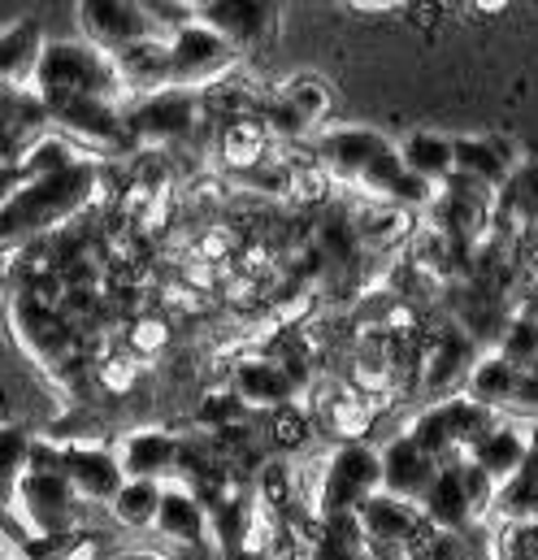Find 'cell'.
Here are the masks:
<instances>
[{"label": "cell", "mask_w": 538, "mask_h": 560, "mask_svg": "<svg viewBox=\"0 0 538 560\" xmlns=\"http://www.w3.org/2000/svg\"><path fill=\"white\" fill-rule=\"evenodd\" d=\"M74 13L83 26V44H92L109 57L127 52L143 39H161L139 0H83V4H74Z\"/></svg>", "instance_id": "obj_10"}, {"label": "cell", "mask_w": 538, "mask_h": 560, "mask_svg": "<svg viewBox=\"0 0 538 560\" xmlns=\"http://www.w3.org/2000/svg\"><path fill=\"white\" fill-rule=\"evenodd\" d=\"M352 226H356V240H361V253H391L396 244L412 240V213H404L396 205H365V209H352Z\"/></svg>", "instance_id": "obj_23"}, {"label": "cell", "mask_w": 538, "mask_h": 560, "mask_svg": "<svg viewBox=\"0 0 538 560\" xmlns=\"http://www.w3.org/2000/svg\"><path fill=\"white\" fill-rule=\"evenodd\" d=\"M308 418H313V430L321 425L330 439L356 443V439H365L370 425L378 421V405H370V400H361L356 392H348L343 383H335V387L321 392V400H313Z\"/></svg>", "instance_id": "obj_17"}, {"label": "cell", "mask_w": 538, "mask_h": 560, "mask_svg": "<svg viewBox=\"0 0 538 560\" xmlns=\"http://www.w3.org/2000/svg\"><path fill=\"white\" fill-rule=\"evenodd\" d=\"M378 491H383L378 447L365 439L335 443V452L317 465V487L308 495V509H313V517H348Z\"/></svg>", "instance_id": "obj_6"}, {"label": "cell", "mask_w": 538, "mask_h": 560, "mask_svg": "<svg viewBox=\"0 0 538 560\" xmlns=\"http://www.w3.org/2000/svg\"><path fill=\"white\" fill-rule=\"evenodd\" d=\"M500 425V413L469 400L465 392L460 396H447V400H434L425 405L417 418L404 425L400 434H408L425 456H434L438 465H456L473 452V443L482 434H491Z\"/></svg>", "instance_id": "obj_4"}, {"label": "cell", "mask_w": 538, "mask_h": 560, "mask_svg": "<svg viewBox=\"0 0 538 560\" xmlns=\"http://www.w3.org/2000/svg\"><path fill=\"white\" fill-rule=\"evenodd\" d=\"M218 560H269L266 552H253V548H244V552H231V557H218Z\"/></svg>", "instance_id": "obj_40"}, {"label": "cell", "mask_w": 538, "mask_h": 560, "mask_svg": "<svg viewBox=\"0 0 538 560\" xmlns=\"http://www.w3.org/2000/svg\"><path fill=\"white\" fill-rule=\"evenodd\" d=\"M226 387L239 396V405L257 418V413H273V409H286V405H300L291 378L282 374V365L273 357L261 352H248V357H235L231 361V374H226Z\"/></svg>", "instance_id": "obj_14"}, {"label": "cell", "mask_w": 538, "mask_h": 560, "mask_svg": "<svg viewBox=\"0 0 538 560\" xmlns=\"http://www.w3.org/2000/svg\"><path fill=\"white\" fill-rule=\"evenodd\" d=\"M31 92L39 101H109V105L131 101L114 57L83 39H52V44L44 39V52L31 74Z\"/></svg>", "instance_id": "obj_3"}, {"label": "cell", "mask_w": 538, "mask_h": 560, "mask_svg": "<svg viewBox=\"0 0 538 560\" xmlns=\"http://www.w3.org/2000/svg\"><path fill=\"white\" fill-rule=\"evenodd\" d=\"M61 443V478L79 495V504H109L122 491V465L114 447L92 439H57Z\"/></svg>", "instance_id": "obj_11"}, {"label": "cell", "mask_w": 538, "mask_h": 560, "mask_svg": "<svg viewBox=\"0 0 538 560\" xmlns=\"http://www.w3.org/2000/svg\"><path fill=\"white\" fill-rule=\"evenodd\" d=\"M538 439H530L526 430H517V425H495L491 434H482L478 443H473V452L465 456V460H473L495 487H504L526 460H530V452H535Z\"/></svg>", "instance_id": "obj_21"}, {"label": "cell", "mask_w": 538, "mask_h": 560, "mask_svg": "<svg viewBox=\"0 0 538 560\" xmlns=\"http://www.w3.org/2000/svg\"><path fill=\"white\" fill-rule=\"evenodd\" d=\"M396 152H400L404 170L430 187H438L452 174V140L438 131H412L404 143H396Z\"/></svg>", "instance_id": "obj_26"}, {"label": "cell", "mask_w": 538, "mask_h": 560, "mask_svg": "<svg viewBox=\"0 0 538 560\" xmlns=\"http://www.w3.org/2000/svg\"><path fill=\"white\" fill-rule=\"evenodd\" d=\"M452 170L487 183L491 191H500L517 170V148L508 140H500V136H487V140L460 136V140H452Z\"/></svg>", "instance_id": "obj_19"}, {"label": "cell", "mask_w": 538, "mask_h": 560, "mask_svg": "<svg viewBox=\"0 0 538 560\" xmlns=\"http://www.w3.org/2000/svg\"><path fill=\"white\" fill-rule=\"evenodd\" d=\"M278 18L282 9L266 0H200L196 4V22L209 26L213 35H222L239 57L253 48H266L278 35Z\"/></svg>", "instance_id": "obj_9"}, {"label": "cell", "mask_w": 538, "mask_h": 560, "mask_svg": "<svg viewBox=\"0 0 538 560\" xmlns=\"http://www.w3.org/2000/svg\"><path fill=\"white\" fill-rule=\"evenodd\" d=\"M4 560H17V557H13V552H9V557H4Z\"/></svg>", "instance_id": "obj_42"}, {"label": "cell", "mask_w": 538, "mask_h": 560, "mask_svg": "<svg viewBox=\"0 0 538 560\" xmlns=\"http://www.w3.org/2000/svg\"><path fill=\"white\" fill-rule=\"evenodd\" d=\"M400 13H408V22L421 26L425 35H434L438 26H447V22L460 13V4H447V0H417V4H400Z\"/></svg>", "instance_id": "obj_36"}, {"label": "cell", "mask_w": 538, "mask_h": 560, "mask_svg": "<svg viewBox=\"0 0 538 560\" xmlns=\"http://www.w3.org/2000/svg\"><path fill=\"white\" fill-rule=\"evenodd\" d=\"M96 209H114V191H109V170L92 156L57 174L26 178L0 205V253H17L35 240H48Z\"/></svg>", "instance_id": "obj_1"}, {"label": "cell", "mask_w": 538, "mask_h": 560, "mask_svg": "<svg viewBox=\"0 0 538 560\" xmlns=\"http://www.w3.org/2000/svg\"><path fill=\"white\" fill-rule=\"evenodd\" d=\"M122 118H127V136H131L134 152H165V148L191 143L196 136H204L213 127L204 118L200 92H178V88L127 101Z\"/></svg>", "instance_id": "obj_5"}, {"label": "cell", "mask_w": 538, "mask_h": 560, "mask_svg": "<svg viewBox=\"0 0 538 560\" xmlns=\"http://www.w3.org/2000/svg\"><path fill=\"white\" fill-rule=\"evenodd\" d=\"M412 560H495V535L487 530V522H473L465 530L434 535Z\"/></svg>", "instance_id": "obj_29"}, {"label": "cell", "mask_w": 538, "mask_h": 560, "mask_svg": "<svg viewBox=\"0 0 538 560\" xmlns=\"http://www.w3.org/2000/svg\"><path fill=\"white\" fill-rule=\"evenodd\" d=\"M348 9H356V13H400L396 0H352Z\"/></svg>", "instance_id": "obj_39"}, {"label": "cell", "mask_w": 538, "mask_h": 560, "mask_svg": "<svg viewBox=\"0 0 538 560\" xmlns=\"http://www.w3.org/2000/svg\"><path fill=\"white\" fill-rule=\"evenodd\" d=\"M44 52V26L35 18H22L0 31V83L9 88H31L35 61Z\"/></svg>", "instance_id": "obj_22"}, {"label": "cell", "mask_w": 538, "mask_h": 560, "mask_svg": "<svg viewBox=\"0 0 538 560\" xmlns=\"http://www.w3.org/2000/svg\"><path fill=\"white\" fill-rule=\"evenodd\" d=\"M438 460L425 456L408 434H391L383 447H378V474H383V495L400 500V504H421L430 482L438 478Z\"/></svg>", "instance_id": "obj_13"}, {"label": "cell", "mask_w": 538, "mask_h": 560, "mask_svg": "<svg viewBox=\"0 0 538 560\" xmlns=\"http://www.w3.org/2000/svg\"><path fill=\"white\" fill-rule=\"evenodd\" d=\"M4 322H9V335L13 343L39 365L44 378H52L66 396L83 400L96 383H92V361L83 352V339L79 330L57 313V308H44L17 291L4 295Z\"/></svg>", "instance_id": "obj_2"}, {"label": "cell", "mask_w": 538, "mask_h": 560, "mask_svg": "<svg viewBox=\"0 0 538 560\" xmlns=\"http://www.w3.org/2000/svg\"><path fill=\"white\" fill-rule=\"evenodd\" d=\"M165 48H169V88L178 92H209L226 83V74L239 66V52L200 22L174 31Z\"/></svg>", "instance_id": "obj_7"}, {"label": "cell", "mask_w": 538, "mask_h": 560, "mask_svg": "<svg viewBox=\"0 0 538 560\" xmlns=\"http://www.w3.org/2000/svg\"><path fill=\"white\" fill-rule=\"evenodd\" d=\"M22 183H26V174H22V170H9V165H0V205H4V200H9V196L22 187Z\"/></svg>", "instance_id": "obj_38"}, {"label": "cell", "mask_w": 538, "mask_h": 560, "mask_svg": "<svg viewBox=\"0 0 538 560\" xmlns=\"http://www.w3.org/2000/svg\"><path fill=\"white\" fill-rule=\"evenodd\" d=\"M495 357H504L508 365H517V370H538V322L530 313H513V322L504 326V335H500V343H495Z\"/></svg>", "instance_id": "obj_35"}, {"label": "cell", "mask_w": 538, "mask_h": 560, "mask_svg": "<svg viewBox=\"0 0 538 560\" xmlns=\"http://www.w3.org/2000/svg\"><path fill=\"white\" fill-rule=\"evenodd\" d=\"M114 560H165V557H156V552H127V557H114Z\"/></svg>", "instance_id": "obj_41"}, {"label": "cell", "mask_w": 538, "mask_h": 560, "mask_svg": "<svg viewBox=\"0 0 538 560\" xmlns=\"http://www.w3.org/2000/svg\"><path fill=\"white\" fill-rule=\"evenodd\" d=\"M13 513L26 522V539L35 535H70L83 530V504L61 474H26L17 482Z\"/></svg>", "instance_id": "obj_8"}, {"label": "cell", "mask_w": 538, "mask_h": 560, "mask_svg": "<svg viewBox=\"0 0 538 560\" xmlns=\"http://www.w3.org/2000/svg\"><path fill=\"white\" fill-rule=\"evenodd\" d=\"M191 421L200 425V434H213V430H231V425L253 421V413H248V409L239 405V396L222 383V387H209V392L200 396V405H196Z\"/></svg>", "instance_id": "obj_34"}, {"label": "cell", "mask_w": 538, "mask_h": 560, "mask_svg": "<svg viewBox=\"0 0 538 560\" xmlns=\"http://www.w3.org/2000/svg\"><path fill=\"white\" fill-rule=\"evenodd\" d=\"M278 96L295 109V118H300L308 131L330 114V88H326L321 79H313V74H295V79H286V83L278 88Z\"/></svg>", "instance_id": "obj_33"}, {"label": "cell", "mask_w": 538, "mask_h": 560, "mask_svg": "<svg viewBox=\"0 0 538 560\" xmlns=\"http://www.w3.org/2000/svg\"><path fill=\"white\" fill-rule=\"evenodd\" d=\"M156 504H161V482H122V491L109 500V513L118 526L127 530H152L156 522Z\"/></svg>", "instance_id": "obj_31"}, {"label": "cell", "mask_w": 538, "mask_h": 560, "mask_svg": "<svg viewBox=\"0 0 538 560\" xmlns=\"http://www.w3.org/2000/svg\"><path fill=\"white\" fill-rule=\"evenodd\" d=\"M504 409H508V413H526V418H538V370L522 374V383H517V392H513V400H508Z\"/></svg>", "instance_id": "obj_37"}, {"label": "cell", "mask_w": 538, "mask_h": 560, "mask_svg": "<svg viewBox=\"0 0 538 560\" xmlns=\"http://www.w3.org/2000/svg\"><path fill=\"white\" fill-rule=\"evenodd\" d=\"M491 509H500L508 526L538 522V443H535V452H530V460H526L504 487H495V504H491Z\"/></svg>", "instance_id": "obj_28"}, {"label": "cell", "mask_w": 538, "mask_h": 560, "mask_svg": "<svg viewBox=\"0 0 538 560\" xmlns=\"http://www.w3.org/2000/svg\"><path fill=\"white\" fill-rule=\"evenodd\" d=\"M31 439H35V434H31L26 425H13V421H4V425H0V522L13 513L17 482L26 478Z\"/></svg>", "instance_id": "obj_27"}, {"label": "cell", "mask_w": 538, "mask_h": 560, "mask_svg": "<svg viewBox=\"0 0 538 560\" xmlns=\"http://www.w3.org/2000/svg\"><path fill=\"white\" fill-rule=\"evenodd\" d=\"M114 456L122 465V478L131 482H174L178 474V434L165 425H139L114 443Z\"/></svg>", "instance_id": "obj_12"}, {"label": "cell", "mask_w": 538, "mask_h": 560, "mask_svg": "<svg viewBox=\"0 0 538 560\" xmlns=\"http://www.w3.org/2000/svg\"><path fill=\"white\" fill-rule=\"evenodd\" d=\"M266 439L273 447V456H295L308 447L313 439V418L304 405H286V409H273L266 413Z\"/></svg>", "instance_id": "obj_32"}, {"label": "cell", "mask_w": 538, "mask_h": 560, "mask_svg": "<svg viewBox=\"0 0 538 560\" xmlns=\"http://www.w3.org/2000/svg\"><path fill=\"white\" fill-rule=\"evenodd\" d=\"M308 560H374L365 548V535L356 526V513L348 517H317L308 535Z\"/></svg>", "instance_id": "obj_24"}, {"label": "cell", "mask_w": 538, "mask_h": 560, "mask_svg": "<svg viewBox=\"0 0 538 560\" xmlns=\"http://www.w3.org/2000/svg\"><path fill=\"white\" fill-rule=\"evenodd\" d=\"M417 513L425 517V526H430L434 535H452V530H465V526L482 522V513L473 509L469 487H465V478H460V465H443V469H438V478L430 482V491H425V500L417 504Z\"/></svg>", "instance_id": "obj_16"}, {"label": "cell", "mask_w": 538, "mask_h": 560, "mask_svg": "<svg viewBox=\"0 0 538 560\" xmlns=\"http://www.w3.org/2000/svg\"><path fill=\"white\" fill-rule=\"evenodd\" d=\"M387 136L383 131H370V127H339V131H326L317 148H313V161L330 174V183H352L370 170V161L387 148Z\"/></svg>", "instance_id": "obj_15"}, {"label": "cell", "mask_w": 538, "mask_h": 560, "mask_svg": "<svg viewBox=\"0 0 538 560\" xmlns=\"http://www.w3.org/2000/svg\"><path fill=\"white\" fill-rule=\"evenodd\" d=\"M152 530L178 548H209V517L200 509V500L178 487V482H165L161 487V504H156V522Z\"/></svg>", "instance_id": "obj_18"}, {"label": "cell", "mask_w": 538, "mask_h": 560, "mask_svg": "<svg viewBox=\"0 0 538 560\" xmlns=\"http://www.w3.org/2000/svg\"><path fill=\"white\" fill-rule=\"evenodd\" d=\"M122 343H127V352H131L139 365L143 361H156L174 343V322L165 313H156V308H143V313H134L131 322L122 326Z\"/></svg>", "instance_id": "obj_30"}, {"label": "cell", "mask_w": 538, "mask_h": 560, "mask_svg": "<svg viewBox=\"0 0 538 560\" xmlns=\"http://www.w3.org/2000/svg\"><path fill=\"white\" fill-rule=\"evenodd\" d=\"M522 374H526V370L508 365L504 357H495V352H482V357H478V365H473V370H469V378H465V396L500 413V409L513 400V392H517Z\"/></svg>", "instance_id": "obj_25"}, {"label": "cell", "mask_w": 538, "mask_h": 560, "mask_svg": "<svg viewBox=\"0 0 538 560\" xmlns=\"http://www.w3.org/2000/svg\"><path fill=\"white\" fill-rule=\"evenodd\" d=\"M213 152L226 174H244V170L261 165L266 156H273V140H269L266 122L257 114H248V118H231L213 131Z\"/></svg>", "instance_id": "obj_20"}]
</instances>
